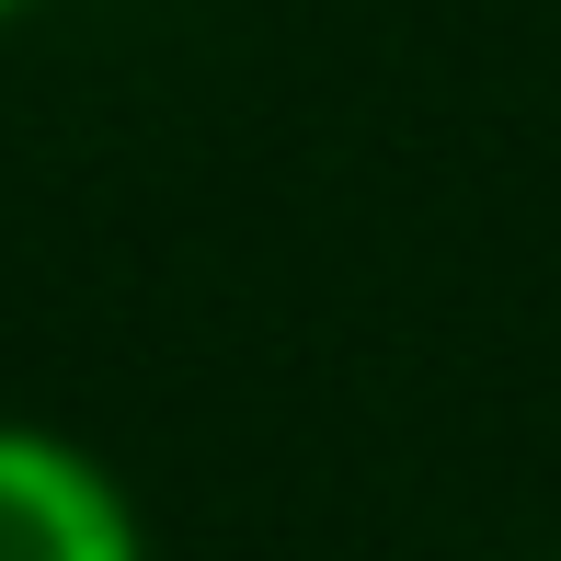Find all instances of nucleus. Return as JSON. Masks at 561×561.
Wrapping results in <instances>:
<instances>
[{
	"mask_svg": "<svg viewBox=\"0 0 561 561\" xmlns=\"http://www.w3.org/2000/svg\"><path fill=\"white\" fill-rule=\"evenodd\" d=\"M0 561H149L138 493L81 436L0 413Z\"/></svg>",
	"mask_w": 561,
	"mask_h": 561,
	"instance_id": "obj_1",
	"label": "nucleus"
},
{
	"mask_svg": "<svg viewBox=\"0 0 561 561\" xmlns=\"http://www.w3.org/2000/svg\"><path fill=\"white\" fill-rule=\"evenodd\" d=\"M12 12H23V0H0V23H12Z\"/></svg>",
	"mask_w": 561,
	"mask_h": 561,
	"instance_id": "obj_2",
	"label": "nucleus"
}]
</instances>
